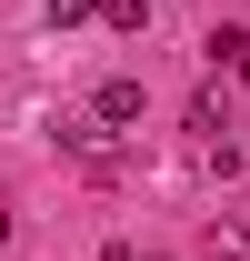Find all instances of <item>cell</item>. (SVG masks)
Returning <instances> with one entry per match:
<instances>
[{"mask_svg":"<svg viewBox=\"0 0 250 261\" xmlns=\"http://www.w3.org/2000/svg\"><path fill=\"white\" fill-rule=\"evenodd\" d=\"M140 111H150V91H140V81H100V91H90V130H130Z\"/></svg>","mask_w":250,"mask_h":261,"instance_id":"1","label":"cell"},{"mask_svg":"<svg viewBox=\"0 0 250 261\" xmlns=\"http://www.w3.org/2000/svg\"><path fill=\"white\" fill-rule=\"evenodd\" d=\"M210 70H230V81H250V31H210Z\"/></svg>","mask_w":250,"mask_h":261,"instance_id":"2","label":"cell"},{"mask_svg":"<svg viewBox=\"0 0 250 261\" xmlns=\"http://www.w3.org/2000/svg\"><path fill=\"white\" fill-rule=\"evenodd\" d=\"M90 10H100V0H40V20H50V31H80Z\"/></svg>","mask_w":250,"mask_h":261,"instance_id":"3","label":"cell"},{"mask_svg":"<svg viewBox=\"0 0 250 261\" xmlns=\"http://www.w3.org/2000/svg\"><path fill=\"white\" fill-rule=\"evenodd\" d=\"M100 20H110V31H140V20H150V0H100Z\"/></svg>","mask_w":250,"mask_h":261,"instance_id":"4","label":"cell"},{"mask_svg":"<svg viewBox=\"0 0 250 261\" xmlns=\"http://www.w3.org/2000/svg\"><path fill=\"white\" fill-rule=\"evenodd\" d=\"M100 261H140V251H130V241H110V251H100Z\"/></svg>","mask_w":250,"mask_h":261,"instance_id":"5","label":"cell"},{"mask_svg":"<svg viewBox=\"0 0 250 261\" xmlns=\"http://www.w3.org/2000/svg\"><path fill=\"white\" fill-rule=\"evenodd\" d=\"M140 261H170V251H140Z\"/></svg>","mask_w":250,"mask_h":261,"instance_id":"6","label":"cell"}]
</instances>
